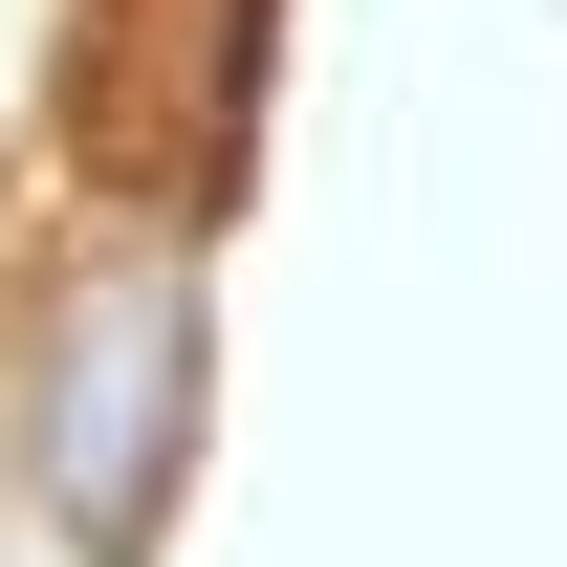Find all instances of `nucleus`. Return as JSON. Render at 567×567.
I'll return each mask as SVG.
<instances>
[{"label":"nucleus","instance_id":"f257e3e1","mask_svg":"<svg viewBox=\"0 0 567 567\" xmlns=\"http://www.w3.org/2000/svg\"><path fill=\"white\" fill-rule=\"evenodd\" d=\"M175 415H197V262H175V240H132V262L66 284V328H44V415H22L87 546H132V524H153Z\"/></svg>","mask_w":567,"mask_h":567}]
</instances>
